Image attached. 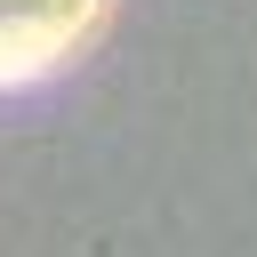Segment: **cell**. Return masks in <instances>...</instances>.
Returning <instances> with one entry per match:
<instances>
[{
  "mask_svg": "<svg viewBox=\"0 0 257 257\" xmlns=\"http://www.w3.org/2000/svg\"><path fill=\"white\" fill-rule=\"evenodd\" d=\"M96 16H104V0H0V80H32V72L64 64Z\"/></svg>",
  "mask_w": 257,
  "mask_h": 257,
  "instance_id": "1",
  "label": "cell"
}]
</instances>
